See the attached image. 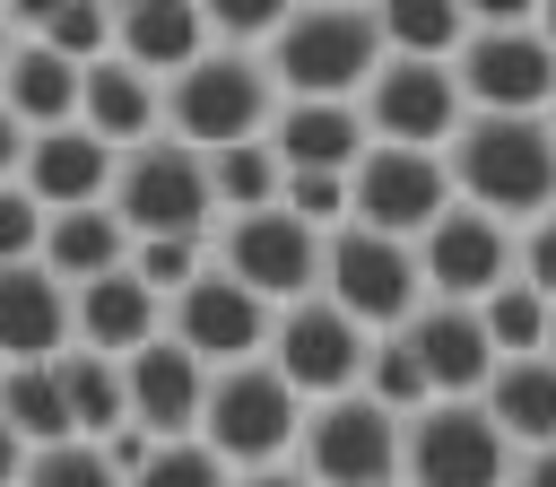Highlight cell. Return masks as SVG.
Listing matches in <instances>:
<instances>
[{
    "instance_id": "cell-14",
    "label": "cell",
    "mask_w": 556,
    "mask_h": 487,
    "mask_svg": "<svg viewBox=\"0 0 556 487\" xmlns=\"http://www.w3.org/2000/svg\"><path fill=\"white\" fill-rule=\"evenodd\" d=\"M460 96L469 113H547L556 104V43L530 26H469L460 43Z\"/></svg>"
},
{
    "instance_id": "cell-39",
    "label": "cell",
    "mask_w": 556,
    "mask_h": 487,
    "mask_svg": "<svg viewBox=\"0 0 556 487\" xmlns=\"http://www.w3.org/2000/svg\"><path fill=\"white\" fill-rule=\"evenodd\" d=\"M521 278L556 304V209H547L539 226H521Z\"/></svg>"
},
{
    "instance_id": "cell-16",
    "label": "cell",
    "mask_w": 556,
    "mask_h": 487,
    "mask_svg": "<svg viewBox=\"0 0 556 487\" xmlns=\"http://www.w3.org/2000/svg\"><path fill=\"white\" fill-rule=\"evenodd\" d=\"M408 348H417V365H426V383H434V400H486V383H495V339H486V322H478V304H417V322H408Z\"/></svg>"
},
{
    "instance_id": "cell-45",
    "label": "cell",
    "mask_w": 556,
    "mask_h": 487,
    "mask_svg": "<svg viewBox=\"0 0 556 487\" xmlns=\"http://www.w3.org/2000/svg\"><path fill=\"white\" fill-rule=\"evenodd\" d=\"M539 35H547V43H556V0H547V9H539Z\"/></svg>"
},
{
    "instance_id": "cell-25",
    "label": "cell",
    "mask_w": 556,
    "mask_h": 487,
    "mask_svg": "<svg viewBox=\"0 0 556 487\" xmlns=\"http://www.w3.org/2000/svg\"><path fill=\"white\" fill-rule=\"evenodd\" d=\"M43 270H52L61 287H96V278H113V270H130V226L113 217V200H104V209H61V217L43 226Z\"/></svg>"
},
{
    "instance_id": "cell-17",
    "label": "cell",
    "mask_w": 556,
    "mask_h": 487,
    "mask_svg": "<svg viewBox=\"0 0 556 487\" xmlns=\"http://www.w3.org/2000/svg\"><path fill=\"white\" fill-rule=\"evenodd\" d=\"M130 426H148L156 444H182V435H200V409H208V365L165 330V339H148L130 365Z\"/></svg>"
},
{
    "instance_id": "cell-33",
    "label": "cell",
    "mask_w": 556,
    "mask_h": 487,
    "mask_svg": "<svg viewBox=\"0 0 556 487\" xmlns=\"http://www.w3.org/2000/svg\"><path fill=\"white\" fill-rule=\"evenodd\" d=\"M365 391L391 409V417H417V409H434V383H426V365H417V348H408V330H391V339H374V365H365Z\"/></svg>"
},
{
    "instance_id": "cell-46",
    "label": "cell",
    "mask_w": 556,
    "mask_h": 487,
    "mask_svg": "<svg viewBox=\"0 0 556 487\" xmlns=\"http://www.w3.org/2000/svg\"><path fill=\"white\" fill-rule=\"evenodd\" d=\"M547 357H556V322H547Z\"/></svg>"
},
{
    "instance_id": "cell-28",
    "label": "cell",
    "mask_w": 556,
    "mask_h": 487,
    "mask_svg": "<svg viewBox=\"0 0 556 487\" xmlns=\"http://www.w3.org/2000/svg\"><path fill=\"white\" fill-rule=\"evenodd\" d=\"M9 26H17V35H35V43H52V52H61V61H78V70L113 61V9H104V0H61V9L17 0V9H9Z\"/></svg>"
},
{
    "instance_id": "cell-8",
    "label": "cell",
    "mask_w": 556,
    "mask_h": 487,
    "mask_svg": "<svg viewBox=\"0 0 556 487\" xmlns=\"http://www.w3.org/2000/svg\"><path fill=\"white\" fill-rule=\"evenodd\" d=\"M269 365L295 383V400H304V409H321V400L365 391L374 330H365L356 313H339L330 296H304V304H287V313H278V330H269Z\"/></svg>"
},
{
    "instance_id": "cell-44",
    "label": "cell",
    "mask_w": 556,
    "mask_h": 487,
    "mask_svg": "<svg viewBox=\"0 0 556 487\" xmlns=\"http://www.w3.org/2000/svg\"><path fill=\"white\" fill-rule=\"evenodd\" d=\"M9 52H17V26H9V9H0V78H9Z\"/></svg>"
},
{
    "instance_id": "cell-3",
    "label": "cell",
    "mask_w": 556,
    "mask_h": 487,
    "mask_svg": "<svg viewBox=\"0 0 556 487\" xmlns=\"http://www.w3.org/2000/svg\"><path fill=\"white\" fill-rule=\"evenodd\" d=\"M200 444H208L226 470H287V452L304 444V400H295V383H287L269 357L208 374Z\"/></svg>"
},
{
    "instance_id": "cell-35",
    "label": "cell",
    "mask_w": 556,
    "mask_h": 487,
    "mask_svg": "<svg viewBox=\"0 0 556 487\" xmlns=\"http://www.w3.org/2000/svg\"><path fill=\"white\" fill-rule=\"evenodd\" d=\"M26 487H130L104 444H43L26 461Z\"/></svg>"
},
{
    "instance_id": "cell-29",
    "label": "cell",
    "mask_w": 556,
    "mask_h": 487,
    "mask_svg": "<svg viewBox=\"0 0 556 487\" xmlns=\"http://www.w3.org/2000/svg\"><path fill=\"white\" fill-rule=\"evenodd\" d=\"M391 61H460L469 43V9L460 0H374Z\"/></svg>"
},
{
    "instance_id": "cell-36",
    "label": "cell",
    "mask_w": 556,
    "mask_h": 487,
    "mask_svg": "<svg viewBox=\"0 0 556 487\" xmlns=\"http://www.w3.org/2000/svg\"><path fill=\"white\" fill-rule=\"evenodd\" d=\"M200 9H208V35L226 52H269L287 26V0H200Z\"/></svg>"
},
{
    "instance_id": "cell-13",
    "label": "cell",
    "mask_w": 556,
    "mask_h": 487,
    "mask_svg": "<svg viewBox=\"0 0 556 487\" xmlns=\"http://www.w3.org/2000/svg\"><path fill=\"white\" fill-rule=\"evenodd\" d=\"M348 191H356V217L348 226H374V235H400V244H417L434 217L460 209L452 165L426 157V148H365V165L348 174Z\"/></svg>"
},
{
    "instance_id": "cell-31",
    "label": "cell",
    "mask_w": 556,
    "mask_h": 487,
    "mask_svg": "<svg viewBox=\"0 0 556 487\" xmlns=\"http://www.w3.org/2000/svg\"><path fill=\"white\" fill-rule=\"evenodd\" d=\"M208 183H217V217H261L287 200V165L269 139H243V148H217L208 157Z\"/></svg>"
},
{
    "instance_id": "cell-42",
    "label": "cell",
    "mask_w": 556,
    "mask_h": 487,
    "mask_svg": "<svg viewBox=\"0 0 556 487\" xmlns=\"http://www.w3.org/2000/svg\"><path fill=\"white\" fill-rule=\"evenodd\" d=\"M235 487H313L304 470H235Z\"/></svg>"
},
{
    "instance_id": "cell-7",
    "label": "cell",
    "mask_w": 556,
    "mask_h": 487,
    "mask_svg": "<svg viewBox=\"0 0 556 487\" xmlns=\"http://www.w3.org/2000/svg\"><path fill=\"white\" fill-rule=\"evenodd\" d=\"M113 217L139 235H208L217 217V183H208V157L182 148L174 130H156L148 148L122 157V183H113Z\"/></svg>"
},
{
    "instance_id": "cell-24",
    "label": "cell",
    "mask_w": 556,
    "mask_h": 487,
    "mask_svg": "<svg viewBox=\"0 0 556 487\" xmlns=\"http://www.w3.org/2000/svg\"><path fill=\"white\" fill-rule=\"evenodd\" d=\"M78 122H87L104 148H122V157H130V148H148V139H156V122H165V87L113 52V61H96V70H87V104H78Z\"/></svg>"
},
{
    "instance_id": "cell-19",
    "label": "cell",
    "mask_w": 556,
    "mask_h": 487,
    "mask_svg": "<svg viewBox=\"0 0 556 487\" xmlns=\"http://www.w3.org/2000/svg\"><path fill=\"white\" fill-rule=\"evenodd\" d=\"M113 52L174 87L182 70H200L217 52V35H208V9H191V0H130V9H113Z\"/></svg>"
},
{
    "instance_id": "cell-43",
    "label": "cell",
    "mask_w": 556,
    "mask_h": 487,
    "mask_svg": "<svg viewBox=\"0 0 556 487\" xmlns=\"http://www.w3.org/2000/svg\"><path fill=\"white\" fill-rule=\"evenodd\" d=\"M521 487H556V444L547 452H521Z\"/></svg>"
},
{
    "instance_id": "cell-30",
    "label": "cell",
    "mask_w": 556,
    "mask_h": 487,
    "mask_svg": "<svg viewBox=\"0 0 556 487\" xmlns=\"http://www.w3.org/2000/svg\"><path fill=\"white\" fill-rule=\"evenodd\" d=\"M0 417L43 452V444H78L70 400H61V365H0Z\"/></svg>"
},
{
    "instance_id": "cell-4",
    "label": "cell",
    "mask_w": 556,
    "mask_h": 487,
    "mask_svg": "<svg viewBox=\"0 0 556 487\" xmlns=\"http://www.w3.org/2000/svg\"><path fill=\"white\" fill-rule=\"evenodd\" d=\"M278 78H269V61L261 52H208L200 70H182L174 87H165V130L182 139V148H200V157H217V148H243V139H269V122H278Z\"/></svg>"
},
{
    "instance_id": "cell-37",
    "label": "cell",
    "mask_w": 556,
    "mask_h": 487,
    "mask_svg": "<svg viewBox=\"0 0 556 487\" xmlns=\"http://www.w3.org/2000/svg\"><path fill=\"white\" fill-rule=\"evenodd\" d=\"M130 487H235V470H226L200 435H182V444H156V461H148Z\"/></svg>"
},
{
    "instance_id": "cell-18",
    "label": "cell",
    "mask_w": 556,
    "mask_h": 487,
    "mask_svg": "<svg viewBox=\"0 0 556 487\" xmlns=\"http://www.w3.org/2000/svg\"><path fill=\"white\" fill-rule=\"evenodd\" d=\"M17 183L43 200V217H61V209H104L113 183H122V148H104L87 122H70V130H43V139L26 148V174H17Z\"/></svg>"
},
{
    "instance_id": "cell-20",
    "label": "cell",
    "mask_w": 556,
    "mask_h": 487,
    "mask_svg": "<svg viewBox=\"0 0 556 487\" xmlns=\"http://www.w3.org/2000/svg\"><path fill=\"white\" fill-rule=\"evenodd\" d=\"M70 330H78V304L43 261L0 270V365H52Z\"/></svg>"
},
{
    "instance_id": "cell-11",
    "label": "cell",
    "mask_w": 556,
    "mask_h": 487,
    "mask_svg": "<svg viewBox=\"0 0 556 487\" xmlns=\"http://www.w3.org/2000/svg\"><path fill=\"white\" fill-rule=\"evenodd\" d=\"M417 270H426V296L434 304H486L504 278H521V235L486 209H452L417 235Z\"/></svg>"
},
{
    "instance_id": "cell-47",
    "label": "cell",
    "mask_w": 556,
    "mask_h": 487,
    "mask_svg": "<svg viewBox=\"0 0 556 487\" xmlns=\"http://www.w3.org/2000/svg\"><path fill=\"white\" fill-rule=\"evenodd\" d=\"M547 130H556V104H547Z\"/></svg>"
},
{
    "instance_id": "cell-27",
    "label": "cell",
    "mask_w": 556,
    "mask_h": 487,
    "mask_svg": "<svg viewBox=\"0 0 556 487\" xmlns=\"http://www.w3.org/2000/svg\"><path fill=\"white\" fill-rule=\"evenodd\" d=\"M486 417L504 426V444L547 452V444H556V357H513V365H495Z\"/></svg>"
},
{
    "instance_id": "cell-38",
    "label": "cell",
    "mask_w": 556,
    "mask_h": 487,
    "mask_svg": "<svg viewBox=\"0 0 556 487\" xmlns=\"http://www.w3.org/2000/svg\"><path fill=\"white\" fill-rule=\"evenodd\" d=\"M43 200L26 191V183H0V270H17V261H43Z\"/></svg>"
},
{
    "instance_id": "cell-23",
    "label": "cell",
    "mask_w": 556,
    "mask_h": 487,
    "mask_svg": "<svg viewBox=\"0 0 556 487\" xmlns=\"http://www.w3.org/2000/svg\"><path fill=\"white\" fill-rule=\"evenodd\" d=\"M0 104H9L35 139H43V130H70V122H78V104H87V70H78V61H61L52 43L17 35L9 78H0Z\"/></svg>"
},
{
    "instance_id": "cell-26",
    "label": "cell",
    "mask_w": 556,
    "mask_h": 487,
    "mask_svg": "<svg viewBox=\"0 0 556 487\" xmlns=\"http://www.w3.org/2000/svg\"><path fill=\"white\" fill-rule=\"evenodd\" d=\"M52 365H61V400H70V426H78V444H113V435L130 426V374H122V357L61 348Z\"/></svg>"
},
{
    "instance_id": "cell-6",
    "label": "cell",
    "mask_w": 556,
    "mask_h": 487,
    "mask_svg": "<svg viewBox=\"0 0 556 487\" xmlns=\"http://www.w3.org/2000/svg\"><path fill=\"white\" fill-rule=\"evenodd\" d=\"M321 296L339 313H356L374 339L408 330L417 304H426V270H417V244L400 235H374V226H339L330 252H321Z\"/></svg>"
},
{
    "instance_id": "cell-32",
    "label": "cell",
    "mask_w": 556,
    "mask_h": 487,
    "mask_svg": "<svg viewBox=\"0 0 556 487\" xmlns=\"http://www.w3.org/2000/svg\"><path fill=\"white\" fill-rule=\"evenodd\" d=\"M478 322H486V339H495V357L513 365V357H547V322H556V304L530 287V278H504L486 304H478Z\"/></svg>"
},
{
    "instance_id": "cell-22",
    "label": "cell",
    "mask_w": 556,
    "mask_h": 487,
    "mask_svg": "<svg viewBox=\"0 0 556 487\" xmlns=\"http://www.w3.org/2000/svg\"><path fill=\"white\" fill-rule=\"evenodd\" d=\"M269 148L287 174H356L374 130H365V104H278Z\"/></svg>"
},
{
    "instance_id": "cell-40",
    "label": "cell",
    "mask_w": 556,
    "mask_h": 487,
    "mask_svg": "<svg viewBox=\"0 0 556 487\" xmlns=\"http://www.w3.org/2000/svg\"><path fill=\"white\" fill-rule=\"evenodd\" d=\"M26 148H35V130L0 104V183H17V174H26Z\"/></svg>"
},
{
    "instance_id": "cell-5",
    "label": "cell",
    "mask_w": 556,
    "mask_h": 487,
    "mask_svg": "<svg viewBox=\"0 0 556 487\" xmlns=\"http://www.w3.org/2000/svg\"><path fill=\"white\" fill-rule=\"evenodd\" d=\"M304 478L313 487H400L408 478V417H391L374 391L304 409Z\"/></svg>"
},
{
    "instance_id": "cell-21",
    "label": "cell",
    "mask_w": 556,
    "mask_h": 487,
    "mask_svg": "<svg viewBox=\"0 0 556 487\" xmlns=\"http://www.w3.org/2000/svg\"><path fill=\"white\" fill-rule=\"evenodd\" d=\"M70 304H78V348H96V357H139L148 339H165V296L139 278V270H113V278H96V287H70Z\"/></svg>"
},
{
    "instance_id": "cell-41",
    "label": "cell",
    "mask_w": 556,
    "mask_h": 487,
    "mask_svg": "<svg viewBox=\"0 0 556 487\" xmlns=\"http://www.w3.org/2000/svg\"><path fill=\"white\" fill-rule=\"evenodd\" d=\"M26 461H35V444H26V435L0 417V487H26Z\"/></svg>"
},
{
    "instance_id": "cell-15",
    "label": "cell",
    "mask_w": 556,
    "mask_h": 487,
    "mask_svg": "<svg viewBox=\"0 0 556 487\" xmlns=\"http://www.w3.org/2000/svg\"><path fill=\"white\" fill-rule=\"evenodd\" d=\"M165 330L208 365V374H226V365H252L261 348H269V330H278V313L235 278V270H200L182 296H174V313H165Z\"/></svg>"
},
{
    "instance_id": "cell-10",
    "label": "cell",
    "mask_w": 556,
    "mask_h": 487,
    "mask_svg": "<svg viewBox=\"0 0 556 487\" xmlns=\"http://www.w3.org/2000/svg\"><path fill=\"white\" fill-rule=\"evenodd\" d=\"M321 252H330V235L321 226H304L295 209H261V217H226V252H217V270H235L261 304H304V296H321Z\"/></svg>"
},
{
    "instance_id": "cell-2",
    "label": "cell",
    "mask_w": 556,
    "mask_h": 487,
    "mask_svg": "<svg viewBox=\"0 0 556 487\" xmlns=\"http://www.w3.org/2000/svg\"><path fill=\"white\" fill-rule=\"evenodd\" d=\"M452 165V191L486 217H547L556 209V130L547 113H469V130L443 148Z\"/></svg>"
},
{
    "instance_id": "cell-34",
    "label": "cell",
    "mask_w": 556,
    "mask_h": 487,
    "mask_svg": "<svg viewBox=\"0 0 556 487\" xmlns=\"http://www.w3.org/2000/svg\"><path fill=\"white\" fill-rule=\"evenodd\" d=\"M130 270H139V278L174 304V296L208 270V252H200V235H139V244H130Z\"/></svg>"
},
{
    "instance_id": "cell-9",
    "label": "cell",
    "mask_w": 556,
    "mask_h": 487,
    "mask_svg": "<svg viewBox=\"0 0 556 487\" xmlns=\"http://www.w3.org/2000/svg\"><path fill=\"white\" fill-rule=\"evenodd\" d=\"M365 130L374 148H426L443 157L469 130V96L452 61H382V78L365 87Z\"/></svg>"
},
{
    "instance_id": "cell-1",
    "label": "cell",
    "mask_w": 556,
    "mask_h": 487,
    "mask_svg": "<svg viewBox=\"0 0 556 487\" xmlns=\"http://www.w3.org/2000/svg\"><path fill=\"white\" fill-rule=\"evenodd\" d=\"M261 61H269V78H278L287 104H356V96L382 78L391 43H382V17H374V9L313 0V9H287L278 43H269Z\"/></svg>"
},
{
    "instance_id": "cell-12",
    "label": "cell",
    "mask_w": 556,
    "mask_h": 487,
    "mask_svg": "<svg viewBox=\"0 0 556 487\" xmlns=\"http://www.w3.org/2000/svg\"><path fill=\"white\" fill-rule=\"evenodd\" d=\"M513 444L486 400H434L408 417V487H504Z\"/></svg>"
}]
</instances>
